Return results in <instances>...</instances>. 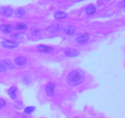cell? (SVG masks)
Here are the masks:
<instances>
[{
    "label": "cell",
    "instance_id": "cell-1",
    "mask_svg": "<svg viewBox=\"0 0 125 118\" xmlns=\"http://www.w3.org/2000/svg\"><path fill=\"white\" fill-rule=\"evenodd\" d=\"M85 74L82 70L76 69L70 72L67 77V82L70 86H77L84 79Z\"/></svg>",
    "mask_w": 125,
    "mask_h": 118
},
{
    "label": "cell",
    "instance_id": "cell-2",
    "mask_svg": "<svg viewBox=\"0 0 125 118\" xmlns=\"http://www.w3.org/2000/svg\"><path fill=\"white\" fill-rule=\"evenodd\" d=\"M1 45L2 47L6 48V49H13L18 47L19 44L16 42L12 41L4 40L1 42Z\"/></svg>",
    "mask_w": 125,
    "mask_h": 118
},
{
    "label": "cell",
    "instance_id": "cell-3",
    "mask_svg": "<svg viewBox=\"0 0 125 118\" xmlns=\"http://www.w3.org/2000/svg\"><path fill=\"white\" fill-rule=\"evenodd\" d=\"M0 13L4 16L10 17V16L12 15V13H13V11H12V8H10V7L2 6V7H0Z\"/></svg>",
    "mask_w": 125,
    "mask_h": 118
},
{
    "label": "cell",
    "instance_id": "cell-4",
    "mask_svg": "<svg viewBox=\"0 0 125 118\" xmlns=\"http://www.w3.org/2000/svg\"><path fill=\"white\" fill-rule=\"evenodd\" d=\"M54 89H55V85L52 82H49L46 86L45 91H46V94L48 96H53L54 95Z\"/></svg>",
    "mask_w": 125,
    "mask_h": 118
},
{
    "label": "cell",
    "instance_id": "cell-5",
    "mask_svg": "<svg viewBox=\"0 0 125 118\" xmlns=\"http://www.w3.org/2000/svg\"><path fill=\"white\" fill-rule=\"evenodd\" d=\"M37 49L39 51L44 53H51L54 50V49L52 47L45 45H39L37 47Z\"/></svg>",
    "mask_w": 125,
    "mask_h": 118
},
{
    "label": "cell",
    "instance_id": "cell-6",
    "mask_svg": "<svg viewBox=\"0 0 125 118\" xmlns=\"http://www.w3.org/2000/svg\"><path fill=\"white\" fill-rule=\"evenodd\" d=\"M89 35L88 34H84L83 35L80 36L78 38L76 39V41L80 44H84V43H87L89 39Z\"/></svg>",
    "mask_w": 125,
    "mask_h": 118
},
{
    "label": "cell",
    "instance_id": "cell-7",
    "mask_svg": "<svg viewBox=\"0 0 125 118\" xmlns=\"http://www.w3.org/2000/svg\"><path fill=\"white\" fill-rule=\"evenodd\" d=\"M79 52L77 50L74 49H67L65 51V54L66 56L70 57H76L79 55Z\"/></svg>",
    "mask_w": 125,
    "mask_h": 118
},
{
    "label": "cell",
    "instance_id": "cell-8",
    "mask_svg": "<svg viewBox=\"0 0 125 118\" xmlns=\"http://www.w3.org/2000/svg\"><path fill=\"white\" fill-rule=\"evenodd\" d=\"M60 30H61V26H60V25L54 23V24L50 26L46 29V31L50 32V33H56V32L60 31Z\"/></svg>",
    "mask_w": 125,
    "mask_h": 118
},
{
    "label": "cell",
    "instance_id": "cell-9",
    "mask_svg": "<svg viewBox=\"0 0 125 118\" xmlns=\"http://www.w3.org/2000/svg\"><path fill=\"white\" fill-rule=\"evenodd\" d=\"M14 63L18 66H24L26 64V59L23 57H18L14 60Z\"/></svg>",
    "mask_w": 125,
    "mask_h": 118
},
{
    "label": "cell",
    "instance_id": "cell-10",
    "mask_svg": "<svg viewBox=\"0 0 125 118\" xmlns=\"http://www.w3.org/2000/svg\"><path fill=\"white\" fill-rule=\"evenodd\" d=\"M0 29L2 31L5 32V33H10L13 31V26L10 25H7V24H3L1 25L0 27Z\"/></svg>",
    "mask_w": 125,
    "mask_h": 118
},
{
    "label": "cell",
    "instance_id": "cell-11",
    "mask_svg": "<svg viewBox=\"0 0 125 118\" xmlns=\"http://www.w3.org/2000/svg\"><path fill=\"white\" fill-rule=\"evenodd\" d=\"M54 18L56 19H62V18H65L67 17V14L64 12H62V11H57L54 14Z\"/></svg>",
    "mask_w": 125,
    "mask_h": 118
},
{
    "label": "cell",
    "instance_id": "cell-12",
    "mask_svg": "<svg viewBox=\"0 0 125 118\" xmlns=\"http://www.w3.org/2000/svg\"><path fill=\"white\" fill-rule=\"evenodd\" d=\"M96 8L94 6L90 5L89 6L85 9V13L88 15H91L94 14L96 12Z\"/></svg>",
    "mask_w": 125,
    "mask_h": 118
},
{
    "label": "cell",
    "instance_id": "cell-13",
    "mask_svg": "<svg viewBox=\"0 0 125 118\" xmlns=\"http://www.w3.org/2000/svg\"><path fill=\"white\" fill-rule=\"evenodd\" d=\"M64 31L67 34L71 35V34H73V33L75 32L76 28H75V27H74L73 26L68 25V26H67V27H65Z\"/></svg>",
    "mask_w": 125,
    "mask_h": 118
},
{
    "label": "cell",
    "instance_id": "cell-14",
    "mask_svg": "<svg viewBox=\"0 0 125 118\" xmlns=\"http://www.w3.org/2000/svg\"><path fill=\"white\" fill-rule=\"evenodd\" d=\"M17 87L15 86L11 87L8 90V94L10 98L12 99H15L16 98V91H17Z\"/></svg>",
    "mask_w": 125,
    "mask_h": 118
},
{
    "label": "cell",
    "instance_id": "cell-15",
    "mask_svg": "<svg viewBox=\"0 0 125 118\" xmlns=\"http://www.w3.org/2000/svg\"><path fill=\"white\" fill-rule=\"evenodd\" d=\"M11 38L15 40H21L24 38V34L22 33H14L11 35Z\"/></svg>",
    "mask_w": 125,
    "mask_h": 118
},
{
    "label": "cell",
    "instance_id": "cell-16",
    "mask_svg": "<svg viewBox=\"0 0 125 118\" xmlns=\"http://www.w3.org/2000/svg\"><path fill=\"white\" fill-rule=\"evenodd\" d=\"M14 27L17 30H21L26 29L27 28V25L24 23H18L15 25Z\"/></svg>",
    "mask_w": 125,
    "mask_h": 118
},
{
    "label": "cell",
    "instance_id": "cell-17",
    "mask_svg": "<svg viewBox=\"0 0 125 118\" xmlns=\"http://www.w3.org/2000/svg\"><path fill=\"white\" fill-rule=\"evenodd\" d=\"M15 14H16V15L18 16V17H23V16H24V15H25V14H26V12H25V11L23 9L19 8V9H18L17 11H16Z\"/></svg>",
    "mask_w": 125,
    "mask_h": 118
},
{
    "label": "cell",
    "instance_id": "cell-18",
    "mask_svg": "<svg viewBox=\"0 0 125 118\" xmlns=\"http://www.w3.org/2000/svg\"><path fill=\"white\" fill-rule=\"evenodd\" d=\"M30 33L33 36H39L40 35V33H41V31L40 30L37 29H32L31 30Z\"/></svg>",
    "mask_w": 125,
    "mask_h": 118
},
{
    "label": "cell",
    "instance_id": "cell-19",
    "mask_svg": "<svg viewBox=\"0 0 125 118\" xmlns=\"http://www.w3.org/2000/svg\"><path fill=\"white\" fill-rule=\"evenodd\" d=\"M34 109H35V108L34 106H28L25 108L24 112L27 113V114H31V113L34 111Z\"/></svg>",
    "mask_w": 125,
    "mask_h": 118
},
{
    "label": "cell",
    "instance_id": "cell-20",
    "mask_svg": "<svg viewBox=\"0 0 125 118\" xmlns=\"http://www.w3.org/2000/svg\"><path fill=\"white\" fill-rule=\"evenodd\" d=\"M5 105H6V102H5V101L4 100L0 98V108H3V107L5 106Z\"/></svg>",
    "mask_w": 125,
    "mask_h": 118
},
{
    "label": "cell",
    "instance_id": "cell-21",
    "mask_svg": "<svg viewBox=\"0 0 125 118\" xmlns=\"http://www.w3.org/2000/svg\"><path fill=\"white\" fill-rule=\"evenodd\" d=\"M6 70V67L4 66V65L2 63H0V72H2V71H4Z\"/></svg>",
    "mask_w": 125,
    "mask_h": 118
},
{
    "label": "cell",
    "instance_id": "cell-22",
    "mask_svg": "<svg viewBox=\"0 0 125 118\" xmlns=\"http://www.w3.org/2000/svg\"></svg>",
    "mask_w": 125,
    "mask_h": 118
}]
</instances>
